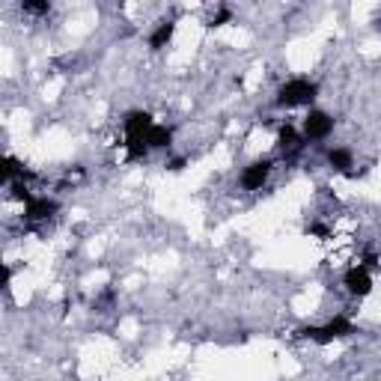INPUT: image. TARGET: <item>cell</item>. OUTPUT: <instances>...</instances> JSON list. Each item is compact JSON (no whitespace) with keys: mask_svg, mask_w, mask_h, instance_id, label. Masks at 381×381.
I'll return each instance as SVG.
<instances>
[{"mask_svg":"<svg viewBox=\"0 0 381 381\" xmlns=\"http://www.w3.org/2000/svg\"><path fill=\"white\" fill-rule=\"evenodd\" d=\"M316 93H319V87L313 81H307V78H295V81H289V84L280 87L277 105L280 107H298V105L313 102Z\"/></svg>","mask_w":381,"mask_h":381,"instance_id":"1","label":"cell"},{"mask_svg":"<svg viewBox=\"0 0 381 381\" xmlns=\"http://www.w3.org/2000/svg\"><path fill=\"white\" fill-rule=\"evenodd\" d=\"M301 334L325 346V343H330V339H337V337H348V334H355V325L348 322L346 316H337V319H330L328 325H322V328H307V330H301Z\"/></svg>","mask_w":381,"mask_h":381,"instance_id":"2","label":"cell"},{"mask_svg":"<svg viewBox=\"0 0 381 381\" xmlns=\"http://www.w3.org/2000/svg\"><path fill=\"white\" fill-rule=\"evenodd\" d=\"M330 132H334V119H330L325 110H310V116L304 119V137L325 140Z\"/></svg>","mask_w":381,"mask_h":381,"instance_id":"3","label":"cell"},{"mask_svg":"<svg viewBox=\"0 0 381 381\" xmlns=\"http://www.w3.org/2000/svg\"><path fill=\"white\" fill-rule=\"evenodd\" d=\"M346 289L352 295H366L373 289V277H369V268L366 265H357L352 272H346Z\"/></svg>","mask_w":381,"mask_h":381,"instance_id":"4","label":"cell"},{"mask_svg":"<svg viewBox=\"0 0 381 381\" xmlns=\"http://www.w3.org/2000/svg\"><path fill=\"white\" fill-rule=\"evenodd\" d=\"M268 173H272V161H256V164H250L245 173H242V185L247 190H259L265 185V179Z\"/></svg>","mask_w":381,"mask_h":381,"instance_id":"5","label":"cell"},{"mask_svg":"<svg viewBox=\"0 0 381 381\" xmlns=\"http://www.w3.org/2000/svg\"><path fill=\"white\" fill-rule=\"evenodd\" d=\"M149 128H152V116H149L146 110H132V114L125 116V134L128 137H146Z\"/></svg>","mask_w":381,"mask_h":381,"instance_id":"6","label":"cell"},{"mask_svg":"<svg viewBox=\"0 0 381 381\" xmlns=\"http://www.w3.org/2000/svg\"><path fill=\"white\" fill-rule=\"evenodd\" d=\"M24 206H27V218L30 220H39V218H48V215L57 212V203H54V200H48V197H42V200L30 197Z\"/></svg>","mask_w":381,"mask_h":381,"instance_id":"7","label":"cell"},{"mask_svg":"<svg viewBox=\"0 0 381 381\" xmlns=\"http://www.w3.org/2000/svg\"><path fill=\"white\" fill-rule=\"evenodd\" d=\"M170 137H173V132H170V128H164V125H152V128H149V134H146L149 146H155V149L170 146Z\"/></svg>","mask_w":381,"mask_h":381,"instance_id":"8","label":"cell"},{"mask_svg":"<svg viewBox=\"0 0 381 381\" xmlns=\"http://www.w3.org/2000/svg\"><path fill=\"white\" fill-rule=\"evenodd\" d=\"M170 39H173V21H164V24H158L152 39H149V45H152V48H164Z\"/></svg>","mask_w":381,"mask_h":381,"instance_id":"9","label":"cell"},{"mask_svg":"<svg viewBox=\"0 0 381 381\" xmlns=\"http://www.w3.org/2000/svg\"><path fill=\"white\" fill-rule=\"evenodd\" d=\"M125 149H128V158H143L149 152V140L146 137H128Z\"/></svg>","mask_w":381,"mask_h":381,"instance_id":"10","label":"cell"},{"mask_svg":"<svg viewBox=\"0 0 381 381\" xmlns=\"http://www.w3.org/2000/svg\"><path fill=\"white\" fill-rule=\"evenodd\" d=\"M328 161L334 164L337 170H348V167H352V152H348V149H330Z\"/></svg>","mask_w":381,"mask_h":381,"instance_id":"11","label":"cell"},{"mask_svg":"<svg viewBox=\"0 0 381 381\" xmlns=\"http://www.w3.org/2000/svg\"><path fill=\"white\" fill-rule=\"evenodd\" d=\"M280 146H283V149H298V134H295L292 125L280 128Z\"/></svg>","mask_w":381,"mask_h":381,"instance_id":"12","label":"cell"},{"mask_svg":"<svg viewBox=\"0 0 381 381\" xmlns=\"http://www.w3.org/2000/svg\"><path fill=\"white\" fill-rule=\"evenodd\" d=\"M48 3H24V12H33V15H42V12H48Z\"/></svg>","mask_w":381,"mask_h":381,"instance_id":"13","label":"cell"},{"mask_svg":"<svg viewBox=\"0 0 381 381\" xmlns=\"http://www.w3.org/2000/svg\"><path fill=\"white\" fill-rule=\"evenodd\" d=\"M224 21H229V12H227V9H220V12H218V18H215L212 24L218 27V24H224Z\"/></svg>","mask_w":381,"mask_h":381,"instance_id":"14","label":"cell"},{"mask_svg":"<svg viewBox=\"0 0 381 381\" xmlns=\"http://www.w3.org/2000/svg\"><path fill=\"white\" fill-rule=\"evenodd\" d=\"M310 233H316V236H325V233H328V229H325L322 224H313V227H310Z\"/></svg>","mask_w":381,"mask_h":381,"instance_id":"15","label":"cell"}]
</instances>
